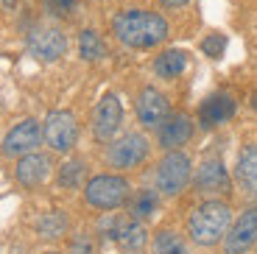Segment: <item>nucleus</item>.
Segmentation results:
<instances>
[{"mask_svg":"<svg viewBox=\"0 0 257 254\" xmlns=\"http://www.w3.org/2000/svg\"><path fill=\"white\" fill-rule=\"evenodd\" d=\"M112 31L126 48H154L168 39V20L146 9H126L112 20Z\"/></svg>","mask_w":257,"mask_h":254,"instance_id":"1","label":"nucleus"},{"mask_svg":"<svg viewBox=\"0 0 257 254\" xmlns=\"http://www.w3.org/2000/svg\"><path fill=\"white\" fill-rule=\"evenodd\" d=\"M229 223H232L229 204L210 198V201H201L190 212L187 232H190L193 243H199V246H218L224 240V235L229 232Z\"/></svg>","mask_w":257,"mask_h":254,"instance_id":"2","label":"nucleus"},{"mask_svg":"<svg viewBox=\"0 0 257 254\" xmlns=\"http://www.w3.org/2000/svg\"><path fill=\"white\" fill-rule=\"evenodd\" d=\"M132 196V184L126 182L117 173H101V176H92L84 187V198L90 207L95 210H117L128 201Z\"/></svg>","mask_w":257,"mask_h":254,"instance_id":"3","label":"nucleus"},{"mask_svg":"<svg viewBox=\"0 0 257 254\" xmlns=\"http://www.w3.org/2000/svg\"><path fill=\"white\" fill-rule=\"evenodd\" d=\"M190 157L182 151H168L157 165V190L160 196H179L190 182Z\"/></svg>","mask_w":257,"mask_h":254,"instance_id":"4","label":"nucleus"},{"mask_svg":"<svg viewBox=\"0 0 257 254\" xmlns=\"http://www.w3.org/2000/svg\"><path fill=\"white\" fill-rule=\"evenodd\" d=\"M42 140L51 151L56 154H67L73 151V146L78 143V123H76V114L73 112H51L42 123Z\"/></svg>","mask_w":257,"mask_h":254,"instance_id":"5","label":"nucleus"},{"mask_svg":"<svg viewBox=\"0 0 257 254\" xmlns=\"http://www.w3.org/2000/svg\"><path fill=\"white\" fill-rule=\"evenodd\" d=\"M148 151H151V146H148L146 137L140 132H128L106 148V162L117 171H132V168L146 162Z\"/></svg>","mask_w":257,"mask_h":254,"instance_id":"6","label":"nucleus"},{"mask_svg":"<svg viewBox=\"0 0 257 254\" xmlns=\"http://www.w3.org/2000/svg\"><path fill=\"white\" fill-rule=\"evenodd\" d=\"M28 51L39 62H59L67 53V37L56 26H37L28 34Z\"/></svg>","mask_w":257,"mask_h":254,"instance_id":"7","label":"nucleus"},{"mask_svg":"<svg viewBox=\"0 0 257 254\" xmlns=\"http://www.w3.org/2000/svg\"><path fill=\"white\" fill-rule=\"evenodd\" d=\"M257 246V207L240 212V218L232 223V229L224 235L226 254H246Z\"/></svg>","mask_w":257,"mask_h":254,"instance_id":"8","label":"nucleus"},{"mask_svg":"<svg viewBox=\"0 0 257 254\" xmlns=\"http://www.w3.org/2000/svg\"><path fill=\"white\" fill-rule=\"evenodd\" d=\"M39 143H42V126H39L34 117H26V120H20L17 126L6 134V140H3V154L20 159L23 154L37 151Z\"/></svg>","mask_w":257,"mask_h":254,"instance_id":"9","label":"nucleus"},{"mask_svg":"<svg viewBox=\"0 0 257 254\" xmlns=\"http://www.w3.org/2000/svg\"><path fill=\"white\" fill-rule=\"evenodd\" d=\"M123 123V106H120V98L117 95H103L101 101H98L95 112H92V134H95L98 140H112L117 134V129H120Z\"/></svg>","mask_w":257,"mask_h":254,"instance_id":"10","label":"nucleus"},{"mask_svg":"<svg viewBox=\"0 0 257 254\" xmlns=\"http://www.w3.org/2000/svg\"><path fill=\"white\" fill-rule=\"evenodd\" d=\"M137 120L143 123L146 129H157L162 120H165L168 114H171V103L168 98L162 95L157 87H146L137 95Z\"/></svg>","mask_w":257,"mask_h":254,"instance_id":"11","label":"nucleus"},{"mask_svg":"<svg viewBox=\"0 0 257 254\" xmlns=\"http://www.w3.org/2000/svg\"><path fill=\"white\" fill-rule=\"evenodd\" d=\"M14 176H17V182L23 184V187H28V190L45 184L48 176H51V157H48V154H37V151L23 154V157L17 159Z\"/></svg>","mask_w":257,"mask_h":254,"instance_id":"12","label":"nucleus"},{"mask_svg":"<svg viewBox=\"0 0 257 254\" xmlns=\"http://www.w3.org/2000/svg\"><path fill=\"white\" fill-rule=\"evenodd\" d=\"M190 137H193V120L187 114H168L157 126V143L165 151H179Z\"/></svg>","mask_w":257,"mask_h":254,"instance_id":"13","label":"nucleus"},{"mask_svg":"<svg viewBox=\"0 0 257 254\" xmlns=\"http://www.w3.org/2000/svg\"><path fill=\"white\" fill-rule=\"evenodd\" d=\"M109 237L120 248H126V251H140V248L148 243L146 223L137 221V218H132V215L115 218V221H112V229H109Z\"/></svg>","mask_w":257,"mask_h":254,"instance_id":"14","label":"nucleus"},{"mask_svg":"<svg viewBox=\"0 0 257 254\" xmlns=\"http://www.w3.org/2000/svg\"><path fill=\"white\" fill-rule=\"evenodd\" d=\"M196 190L204 193V196H218V193L229 190V173H226L224 162L221 159H204L201 168L196 171Z\"/></svg>","mask_w":257,"mask_h":254,"instance_id":"15","label":"nucleus"},{"mask_svg":"<svg viewBox=\"0 0 257 254\" xmlns=\"http://www.w3.org/2000/svg\"><path fill=\"white\" fill-rule=\"evenodd\" d=\"M235 109H238L235 98L226 95V92H215V95H210V98H204V101H201L199 120H201V126H204V129L224 126L232 114H235Z\"/></svg>","mask_w":257,"mask_h":254,"instance_id":"16","label":"nucleus"},{"mask_svg":"<svg viewBox=\"0 0 257 254\" xmlns=\"http://www.w3.org/2000/svg\"><path fill=\"white\" fill-rule=\"evenodd\" d=\"M235 179H238L240 190L257 198V146H246L238 157L235 165Z\"/></svg>","mask_w":257,"mask_h":254,"instance_id":"17","label":"nucleus"},{"mask_svg":"<svg viewBox=\"0 0 257 254\" xmlns=\"http://www.w3.org/2000/svg\"><path fill=\"white\" fill-rule=\"evenodd\" d=\"M160 190H137L135 198L128 201V215L137 218V221H148L160 212Z\"/></svg>","mask_w":257,"mask_h":254,"instance_id":"18","label":"nucleus"},{"mask_svg":"<svg viewBox=\"0 0 257 254\" xmlns=\"http://www.w3.org/2000/svg\"><path fill=\"white\" fill-rule=\"evenodd\" d=\"M185 67H187V53L176 51V48H171V51L160 53L154 59V73L160 78H176L185 73Z\"/></svg>","mask_w":257,"mask_h":254,"instance_id":"19","label":"nucleus"},{"mask_svg":"<svg viewBox=\"0 0 257 254\" xmlns=\"http://www.w3.org/2000/svg\"><path fill=\"white\" fill-rule=\"evenodd\" d=\"M67 229H70V221H67V215L62 210H51L37 221V232L45 240H59V237L67 235Z\"/></svg>","mask_w":257,"mask_h":254,"instance_id":"20","label":"nucleus"},{"mask_svg":"<svg viewBox=\"0 0 257 254\" xmlns=\"http://www.w3.org/2000/svg\"><path fill=\"white\" fill-rule=\"evenodd\" d=\"M151 254H187V243L174 229H162L151 240Z\"/></svg>","mask_w":257,"mask_h":254,"instance_id":"21","label":"nucleus"},{"mask_svg":"<svg viewBox=\"0 0 257 254\" xmlns=\"http://www.w3.org/2000/svg\"><path fill=\"white\" fill-rule=\"evenodd\" d=\"M78 53H81L84 62H98V59L106 53L101 37H98L92 28H84V31H81V37H78Z\"/></svg>","mask_w":257,"mask_h":254,"instance_id":"22","label":"nucleus"},{"mask_svg":"<svg viewBox=\"0 0 257 254\" xmlns=\"http://www.w3.org/2000/svg\"><path fill=\"white\" fill-rule=\"evenodd\" d=\"M84 179V162L81 159H67L62 168H59V176H56V182L62 184V187H78V182Z\"/></svg>","mask_w":257,"mask_h":254,"instance_id":"23","label":"nucleus"},{"mask_svg":"<svg viewBox=\"0 0 257 254\" xmlns=\"http://www.w3.org/2000/svg\"><path fill=\"white\" fill-rule=\"evenodd\" d=\"M224 48H226V37H224V34H210V37L201 42V51H204L210 59H221V56H224Z\"/></svg>","mask_w":257,"mask_h":254,"instance_id":"24","label":"nucleus"},{"mask_svg":"<svg viewBox=\"0 0 257 254\" xmlns=\"http://www.w3.org/2000/svg\"><path fill=\"white\" fill-rule=\"evenodd\" d=\"M78 0H45V9L53 14V17H70L76 12Z\"/></svg>","mask_w":257,"mask_h":254,"instance_id":"25","label":"nucleus"},{"mask_svg":"<svg viewBox=\"0 0 257 254\" xmlns=\"http://www.w3.org/2000/svg\"><path fill=\"white\" fill-rule=\"evenodd\" d=\"M70 254H92V240L87 235H76L70 243Z\"/></svg>","mask_w":257,"mask_h":254,"instance_id":"26","label":"nucleus"},{"mask_svg":"<svg viewBox=\"0 0 257 254\" xmlns=\"http://www.w3.org/2000/svg\"><path fill=\"white\" fill-rule=\"evenodd\" d=\"M160 3H162L165 9H179V6H187L190 0H160Z\"/></svg>","mask_w":257,"mask_h":254,"instance_id":"27","label":"nucleus"},{"mask_svg":"<svg viewBox=\"0 0 257 254\" xmlns=\"http://www.w3.org/2000/svg\"><path fill=\"white\" fill-rule=\"evenodd\" d=\"M0 3H3L6 9H14V6H17V0H0Z\"/></svg>","mask_w":257,"mask_h":254,"instance_id":"28","label":"nucleus"},{"mask_svg":"<svg viewBox=\"0 0 257 254\" xmlns=\"http://www.w3.org/2000/svg\"><path fill=\"white\" fill-rule=\"evenodd\" d=\"M123 254H143V251H123Z\"/></svg>","mask_w":257,"mask_h":254,"instance_id":"29","label":"nucleus"},{"mask_svg":"<svg viewBox=\"0 0 257 254\" xmlns=\"http://www.w3.org/2000/svg\"><path fill=\"white\" fill-rule=\"evenodd\" d=\"M251 106H254V109H257V98H254V101H251Z\"/></svg>","mask_w":257,"mask_h":254,"instance_id":"30","label":"nucleus"},{"mask_svg":"<svg viewBox=\"0 0 257 254\" xmlns=\"http://www.w3.org/2000/svg\"><path fill=\"white\" fill-rule=\"evenodd\" d=\"M45 254H56V251H45Z\"/></svg>","mask_w":257,"mask_h":254,"instance_id":"31","label":"nucleus"}]
</instances>
